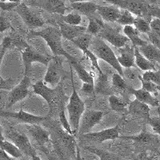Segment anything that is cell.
Instances as JSON below:
<instances>
[{
  "label": "cell",
  "instance_id": "obj_17",
  "mask_svg": "<svg viewBox=\"0 0 160 160\" xmlns=\"http://www.w3.org/2000/svg\"><path fill=\"white\" fill-rule=\"evenodd\" d=\"M135 47L126 45L123 48L119 50L120 55L117 57L120 66L122 68H136L135 66Z\"/></svg>",
  "mask_w": 160,
  "mask_h": 160
},
{
  "label": "cell",
  "instance_id": "obj_4",
  "mask_svg": "<svg viewBox=\"0 0 160 160\" xmlns=\"http://www.w3.org/2000/svg\"><path fill=\"white\" fill-rule=\"evenodd\" d=\"M14 11L19 15L25 25L31 31L42 28L45 24L43 18L38 15L36 12L33 11L32 9L30 8L24 1L23 2L22 1V2Z\"/></svg>",
  "mask_w": 160,
  "mask_h": 160
},
{
  "label": "cell",
  "instance_id": "obj_14",
  "mask_svg": "<svg viewBox=\"0 0 160 160\" xmlns=\"http://www.w3.org/2000/svg\"><path fill=\"white\" fill-rule=\"evenodd\" d=\"M33 91L46 100L50 107V113L53 111V107L56 102L58 97V89H53L46 85L42 80H39L32 85Z\"/></svg>",
  "mask_w": 160,
  "mask_h": 160
},
{
  "label": "cell",
  "instance_id": "obj_49",
  "mask_svg": "<svg viewBox=\"0 0 160 160\" xmlns=\"http://www.w3.org/2000/svg\"><path fill=\"white\" fill-rule=\"evenodd\" d=\"M81 91L86 95H94L95 94V84L91 83H82Z\"/></svg>",
  "mask_w": 160,
  "mask_h": 160
},
{
  "label": "cell",
  "instance_id": "obj_13",
  "mask_svg": "<svg viewBox=\"0 0 160 160\" xmlns=\"http://www.w3.org/2000/svg\"><path fill=\"white\" fill-rule=\"evenodd\" d=\"M28 6L37 7L51 13H56L64 16L66 11V2L62 0H44V1H24Z\"/></svg>",
  "mask_w": 160,
  "mask_h": 160
},
{
  "label": "cell",
  "instance_id": "obj_44",
  "mask_svg": "<svg viewBox=\"0 0 160 160\" xmlns=\"http://www.w3.org/2000/svg\"><path fill=\"white\" fill-rule=\"evenodd\" d=\"M83 54H84V55H85V56L90 60V62H91V66H92L93 70L94 69L96 70V71H98V74H102L103 72H102V71L101 70V68H100L99 65H98V58H97V57L95 56V55H94V54H93V53L90 51V50L87 51L85 53H83Z\"/></svg>",
  "mask_w": 160,
  "mask_h": 160
},
{
  "label": "cell",
  "instance_id": "obj_2",
  "mask_svg": "<svg viewBox=\"0 0 160 160\" xmlns=\"http://www.w3.org/2000/svg\"><path fill=\"white\" fill-rule=\"evenodd\" d=\"M90 48H91L90 51L98 58V59L99 58V59L105 61L107 63L111 66V68L116 70L117 73L122 76L123 75L122 68L120 66L117 56L115 55L113 50L104 42L103 39L99 37L94 36Z\"/></svg>",
  "mask_w": 160,
  "mask_h": 160
},
{
  "label": "cell",
  "instance_id": "obj_1",
  "mask_svg": "<svg viewBox=\"0 0 160 160\" xmlns=\"http://www.w3.org/2000/svg\"><path fill=\"white\" fill-rule=\"evenodd\" d=\"M31 35L41 37L45 40V42L48 45L53 53L54 56H62L65 57L69 62L75 59V58L71 55L68 52L63 49L62 42V35L60 30L55 28L54 27L48 26L47 28H43L39 31H31Z\"/></svg>",
  "mask_w": 160,
  "mask_h": 160
},
{
  "label": "cell",
  "instance_id": "obj_41",
  "mask_svg": "<svg viewBox=\"0 0 160 160\" xmlns=\"http://www.w3.org/2000/svg\"><path fill=\"white\" fill-rule=\"evenodd\" d=\"M22 2L20 0L17 1H11V0H0V9L2 12L4 11H11L15 10V8Z\"/></svg>",
  "mask_w": 160,
  "mask_h": 160
},
{
  "label": "cell",
  "instance_id": "obj_52",
  "mask_svg": "<svg viewBox=\"0 0 160 160\" xmlns=\"http://www.w3.org/2000/svg\"><path fill=\"white\" fill-rule=\"evenodd\" d=\"M3 128L1 125H0V141H2V140L5 139V137H4V132H3Z\"/></svg>",
  "mask_w": 160,
  "mask_h": 160
},
{
  "label": "cell",
  "instance_id": "obj_31",
  "mask_svg": "<svg viewBox=\"0 0 160 160\" xmlns=\"http://www.w3.org/2000/svg\"><path fill=\"white\" fill-rule=\"evenodd\" d=\"M119 138H123V139H129L133 140L136 142H139V143H149V142H152L153 139L155 138V136L149 132L147 131L146 128H143L141 131L140 134L137 135H121Z\"/></svg>",
  "mask_w": 160,
  "mask_h": 160
},
{
  "label": "cell",
  "instance_id": "obj_34",
  "mask_svg": "<svg viewBox=\"0 0 160 160\" xmlns=\"http://www.w3.org/2000/svg\"><path fill=\"white\" fill-rule=\"evenodd\" d=\"M86 149L89 151L90 152L96 155L99 158V160H122V158L118 155L104 151V150L98 149L95 148H90V147L86 148Z\"/></svg>",
  "mask_w": 160,
  "mask_h": 160
},
{
  "label": "cell",
  "instance_id": "obj_35",
  "mask_svg": "<svg viewBox=\"0 0 160 160\" xmlns=\"http://www.w3.org/2000/svg\"><path fill=\"white\" fill-rule=\"evenodd\" d=\"M135 17L134 16L132 13L130 12L127 10L121 9L120 15L117 20V23L119 25H122L126 27V26H132L135 22Z\"/></svg>",
  "mask_w": 160,
  "mask_h": 160
},
{
  "label": "cell",
  "instance_id": "obj_28",
  "mask_svg": "<svg viewBox=\"0 0 160 160\" xmlns=\"http://www.w3.org/2000/svg\"><path fill=\"white\" fill-rule=\"evenodd\" d=\"M135 66L138 69L144 71H155V66L154 63L150 62L148 58H146L143 55L140 53L138 48H135Z\"/></svg>",
  "mask_w": 160,
  "mask_h": 160
},
{
  "label": "cell",
  "instance_id": "obj_29",
  "mask_svg": "<svg viewBox=\"0 0 160 160\" xmlns=\"http://www.w3.org/2000/svg\"><path fill=\"white\" fill-rule=\"evenodd\" d=\"M109 105L112 111L118 113H126L128 111L129 102H124L123 100L115 95L109 96Z\"/></svg>",
  "mask_w": 160,
  "mask_h": 160
},
{
  "label": "cell",
  "instance_id": "obj_45",
  "mask_svg": "<svg viewBox=\"0 0 160 160\" xmlns=\"http://www.w3.org/2000/svg\"><path fill=\"white\" fill-rule=\"evenodd\" d=\"M9 29H13L11 21L6 16L3 12L0 14V33L8 31Z\"/></svg>",
  "mask_w": 160,
  "mask_h": 160
},
{
  "label": "cell",
  "instance_id": "obj_26",
  "mask_svg": "<svg viewBox=\"0 0 160 160\" xmlns=\"http://www.w3.org/2000/svg\"><path fill=\"white\" fill-rule=\"evenodd\" d=\"M140 53L148 58L150 62H158L160 63V50L151 43L138 48Z\"/></svg>",
  "mask_w": 160,
  "mask_h": 160
},
{
  "label": "cell",
  "instance_id": "obj_38",
  "mask_svg": "<svg viewBox=\"0 0 160 160\" xmlns=\"http://www.w3.org/2000/svg\"><path fill=\"white\" fill-rule=\"evenodd\" d=\"M123 75L122 77L126 80H128L129 82H134L136 80H139V77L141 76V74L139 71L136 69V68H122Z\"/></svg>",
  "mask_w": 160,
  "mask_h": 160
},
{
  "label": "cell",
  "instance_id": "obj_40",
  "mask_svg": "<svg viewBox=\"0 0 160 160\" xmlns=\"http://www.w3.org/2000/svg\"><path fill=\"white\" fill-rule=\"evenodd\" d=\"M139 80L141 83H142V88L151 93V95L152 94L155 95V94L160 91V86L157 85V84L154 83L152 82H150V81H146V80L142 79V75L139 77Z\"/></svg>",
  "mask_w": 160,
  "mask_h": 160
},
{
  "label": "cell",
  "instance_id": "obj_11",
  "mask_svg": "<svg viewBox=\"0 0 160 160\" xmlns=\"http://www.w3.org/2000/svg\"><path fill=\"white\" fill-rule=\"evenodd\" d=\"M62 73V58L60 56H53L48 66L43 82L51 85H56L59 82Z\"/></svg>",
  "mask_w": 160,
  "mask_h": 160
},
{
  "label": "cell",
  "instance_id": "obj_50",
  "mask_svg": "<svg viewBox=\"0 0 160 160\" xmlns=\"http://www.w3.org/2000/svg\"><path fill=\"white\" fill-rule=\"evenodd\" d=\"M7 48H5L2 44H0V69H1V65H2V59L4 58V55H5L6 52H7ZM1 76V75H0Z\"/></svg>",
  "mask_w": 160,
  "mask_h": 160
},
{
  "label": "cell",
  "instance_id": "obj_43",
  "mask_svg": "<svg viewBox=\"0 0 160 160\" xmlns=\"http://www.w3.org/2000/svg\"><path fill=\"white\" fill-rule=\"evenodd\" d=\"M59 120H60V122H61V125H62V128H63V130L65 131L66 133L69 134L70 135H75L72 131L71 124H70L69 122V119H68L67 117H66V114L63 108H62L59 112Z\"/></svg>",
  "mask_w": 160,
  "mask_h": 160
},
{
  "label": "cell",
  "instance_id": "obj_5",
  "mask_svg": "<svg viewBox=\"0 0 160 160\" xmlns=\"http://www.w3.org/2000/svg\"><path fill=\"white\" fill-rule=\"evenodd\" d=\"M53 56L45 55L38 52L33 47L29 46L22 52V59L24 65V75L29 76L33 62H40L45 66H48Z\"/></svg>",
  "mask_w": 160,
  "mask_h": 160
},
{
  "label": "cell",
  "instance_id": "obj_33",
  "mask_svg": "<svg viewBox=\"0 0 160 160\" xmlns=\"http://www.w3.org/2000/svg\"><path fill=\"white\" fill-rule=\"evenodd\" d=\"M89 23L87 28V33L92 36H97L102 29L104 26V22L102 19L96 18V17H91L88 18Z\"/></svg>",
  "mask_w": 160,
  "mask_h": 160
},
{
  "label": "cell",
  "instance_id": "obj_3",
  "mask_svg": "<svg viewBox=\"0 0 160 160\" xmlns=\"http://www.w3.org/2000/svg\"><path fill=\"white\" fill-rule=\"evenodd\" d=\"M71 80H72V94L70 97L69 102L67 106V110L69 116V122L71 126L73 132L75 134L77 131H78L80 120L83 113L85 112L86 108L85 103L75 90L72 74H71Z\"/></svg>",
  "mask_w": 160,
  "mask_h": 160
},
{
  "label": "cell",
  "instance_id": "obj_8",
  "mask_svg": "<svg viewBox=\"0 0 160 160\" xmlns=\"http://www.w3.org/2000/svg\"><path fill=\"white\" fill-rule=\"evenodd\" d=\"M31 85V78L29 76L24 75L21 82L17 86L14 87L11 91H10L7 102V108H11L18 102H20L26 98L31 94L29 88Z\"/></svg>",
  "mask_w": 160,
  "mask_h": 160
},
{
  "label": "cell",
  "instance_id": "obj_24",
  "mask_svg": "<svg viewBox=\"0 0 160 160\" xmlns=\"http://www.w3.org/2000/svg\"><path fill=\"white\" fill-rule=\"evenodd\" d=\"M95 91L98 94H102L110 96L113 95V88H111L108 75L104 73L98 74L97 82L95 84Z\"/></svg>",
  "mask_w": 160,
  "mask_h": 160
},
{
  "label": "cell",
  "instance_id": "obj_36",
  "mask_svg": "<svg viewBox=\"0 0 160 160\" xmlns=\"http://www.w3.org/2000/svg\"><path fill=\"white\" fill-rule=\"evenodd\" d=\"M111 83H112L113 88L118 91H128L129 86L128 85V82H126L125 79L122 75H120L118 73L113 74L112 78H111Z\"/></svg>",
  "mask_w": 160,
  "mask_h": 160
},
{
  "label": "cell",
  "instance_id": "obj_37",
  "mask_svg": "<svg viewBox=\"0 0 160 160\" xmlns=\"http://www.w3.org/2000/svg\"><path fill=\"white\" fill-rule=\"evenodd\" d=\"M134 26H135V29L139 33H143V34L148 35L151 31L150 22L142 17H135Z\"/></svg>",
  "mask_w": 160,
  "mask_h": 160
},
{
  "label": "cell",
  "instance_id": "obj_15",
  "mask_svg": "<svg viewBox=\"0 0 160 160\" xmlns=\"http://www.w3.org/2000/svg\"><path fill=\"white\" fill-rule=\"evenodd\" d=\"M27 131L30 138L38 148H44V146L50 142L49 131L37 124L28 125Z\"/></svg>",
  "mask_w": 160,
  "mask_h": 160
},
{
  "label": "cell",
  "instance_id": "obj_39",
  "mask_svg": "<svg viewBox=\"0 0 160 160\" xmlns=\"http://www.w3.org/2000/svg\"><path fill=\"white\" fill-rule=\"evenodd\" d=\"M63 22L71 26H79L82 22V16L79 13L71 12L62 17Z\"/></svg>",
  "mask_w": 160,
  "mask_h": 160
},
{
  "label": "cell",
  "instance_id": "obj_6",
  "mask_svg": "<svg viewBox=\"0 0 160 160\" xmlns=\"http://www.w3.org/2000/svg\"><path fill=\"white\" fill-rule=\"evenodd\" d=\"M97 37H99L102 39L108 41L118 49L124 48L130 40L125 35L120 32L119 28H111L108 24H104L103 28L101 30Z\"/></svg>",
  "mask_w": 160,
  "mask_h": 160
},
{
  "label": "cell",
  "instance_id": "obj_51",
  "mask_svg": "<svg viewBox=\"0 0 160 160\" xmlns=\"http://www.w3.org/2000/svg\"><path fill=\"white\" fill-rule=\"evenodd\" d=\"M0 160H13L2 149L0 148Z\"/></svg>",
  "mask_w": 160,
  "mask_h": 160
},
{
  "label": "cell",
  "instance_id": "obj_22",
  "mask_svg": "<svg viewBox=\"0 0 160 160\" xmlns=\"http://www.w3.org/2000/svg\"><path fill=\"white\" fill-rule=\"evenodd\" d=\"M128 92L135 95V98L138 99L140 102H143L148 106L151 107H158L159 106V102L155 97L153 96L151 93L144 90L143 88L140 89H135L133 88H129Z\"/></svg>",
  "mask_w": 160,
  "mask_h": 160
},
{
  "label": "cell",
  "instance_id": "obj_53",
  "mask_svg": "<svg viewBox=\"0 0 160 160\" xmlns=\"http://www.w3.org/2000/svg\"><path fill=\"white\" fill-rule=\"evenodd\" d=\"M31 158H32V160H42L41 158H40L39 156L37 155V154L36 155H34L33 156H31Z\"/></svg>",
  "mask_w": 160,
  "mask_h": 160
},
{
  "label": "cell",
  "instance_id": "obj_23",
  "mask_svg": "<svg viewBox=\"0 0 160 160\" xmlns=\"http://www.w3.org/2000/svg\"><path fill=\"white\" fill-rule=\"evenodd\" d=\"M150 110L151 109H150L149 106L140 102L136 98L133 101H131L128 105V112L134 115L143 117L147 119H148L150 117Z\"/></svg>",
  "mask_w": 160,
  "mask_h": 160
},
{
  "label": "cell",
  "instance_id": "obj_27",
  "mask_svg": "<svg viewBox=\"0 0 160 160\" xmlns=\"http://www.w3.org/2000/svg\"><path fill=\"white\" fill-rule=\"evenodd\" d=\"M70 66L73 67V68L75 70L77 75L79 77V78L82 81V83H91L95 84V81H94V76L91 75V73L88 72L86 71L85 68L82 67L79 62H78V60L75 59L69 62Z\"/></svg>",
  "mask_w": 160,
  "mask_h": 160
},
{
  "label": "cell",
  "instance_id": "obj_25",
  "mask_svg": "<svg viewBox=\"0 0 160 160\" xmlns=\"http://www.w3.org/2000/svg\"><path fill=\"white\" fill-rule=\"evenodd\" d=\"M122 31L135 48H141L148 43L145 40L140 38L139 32L133 26H126L122 29Z\"/></svg>",
  "mask_w": 160,
  "mask_h": 160
},
{
  "label": "cell",
  "instance_id": "obj_18",
  "mask_svg": "<svg viewBox=\"0 0 160 160\" xmlns=\"http://www.w3.org/2000/svg\"><path fill=\"white\" fill-rule=\"evenodd\" d=\"M59 30L62 38L69 40L71 42L79 35L87 32V28L85 27L68 25L63 22L59 23Z\"/></svg>",
  "mask_w": 160,
  "mask_h": 160
},
{
  "label": "cell",
  "instance_id": "obj_7",
  "mask_svg": "<svg viewBox=\"0 0 160 160\" xmlns=\"http://www.w3.org/2000/svg\"><path fill=\"white\" fill-rule=\"evenodd\" d=\"M112 5H115L120 9L127 10L130 12L137 15V17H142L151 15L152 8L148 4L139 1H129V0H111L109 1Z\"/></svg>",
  "mask_w": 160,
  "mask_h": 160
},
{
  "label": "cell",
  "instance_id": "obj_20",
  "mask_svg": "<svg viewBox=\"0 0 160 160\" xmlns=\"http://www.w3.org/2000/svg\"><path fill=\"white\" fill-rule=\"evenodd\" d=\"M71 6L75 11L86 15L88 18H91L95 16L98 5L91 1H76L71 2Z\"/></svg>",
  "mask_w": 160,
  "mask_h": 160
},
{
  "label": "cell",
  "instance_id": "obj_19",
  "mask_svg": "<svg viewBox=\"0 0 160 160\" xmlns=\"http://www.w3.org/2000/svg\"><path fill=\"white\" fill-rule=\"evenodd\" d=\"M97 12L102 19L108 22H116L120 15L121 9L115 5L98 6Z\"/></svg>",
  "mask_w": 160,
  "mask_h": 160
},
{
  "label": "cell",
  "instance_id": "obj_12",
  "mask_svg": "<svg viewBox=\"0 0 160 160\" xmlns=\"http://www.w3.org/2000/svg\"><path fill=\"white\" fill-rule=\"evenodd\" d=\"M0 117L5 118H12L21 123L27 124V125H33L42 122L44 120L48 119V117L40 116L26 112L22 110V108L19 110L18 112H11V111H0Z\"/></svg>",
  "mask_w": 160,
  "mask_h": 160
},
{
  "label": "cell",
  "instance_id": "obj_30",
  "mask_svg": "<svg viewBox=\"0 0 160 160\" xmlns=\"http://www.w3.org/2000/svg\"><path fill=\"white\" fill-rule=\"evenodd\" d=\"M0 148L3 150L8 155H11L14 158H21L23 157V154L16 146L8 140L0 141Z\"/></svg>",
  "mask_w": 160,
  "mask_h": 160
},
{
  "label": "cell",
  "instance_id": "obj_16",
  "mask_svg": "<svg viewBox=\"0 0 160 160\" xmlns=\"http://www.w3.org/2000/svg\"><path fill=\"white\" fill-rule=\"evenodd\" d=\"M119 126L117 125L114 128L102 130L98 132H90L82 135L83 138L94 141L96 142H103L108 140H114L119 138Z\"/></svg>",
  "mask_w": 160,
  "mask_h": 160
},
{
  "label": "cell",
  "instance_id": "obj_47",
  "mask_svg": "<svg viewBox=\"0 0 160 160\" xmlns=\"http://www.w3.org/2000/svg\"><path fill=\"white\" fill-rule=\"evenodd\" d=\"M148 124L151 127L153 131L160 135V118L158 117H149L148 119Z\"/></svg>",
  "mask_w": 160,
  "mask_h": 160
},
{
  "label": "cell",
  "instance_id": "obj_42",
  "mask_svg": "<svg viewBox=\"0 0 160 160\" xmlns=\"http://www.w3.org/2000/svg\"><path fill=\"white\" fill-rule=\"evenodd\" d=\"M142 79L146 81H150L157 85L160 86V72L156 71H146L142 75Z\"/></svg>",
  "mask_w": 160,
  "mask_h": 160
},
{
  "label": "cell",
  "instance_id": "obj_10",
  "mask_svg": "<svg viewBox=\"0 0 160 160\" xmlns=\"http://www.w3.org/2000/svg\"><path fill=\"white\" fill-rule=\"evenodd\" d=\"M106 114H107L106 112L99 111H93V110L85 111L80 120L79 128H78V132L80 135H83L91 132L92 128L95 125L99 123L102 117Z\"/></svg>",
  "mask_w": 160,
  "mask_h": 160
},
{
  "label": "cell",
  "instance_id": "obj_46",
  "mask_svg": "<svg viewBox=\"0 0 160 160\" xmlns=\"http://www.w3.org/2000/svg\"><path fill=\"white\" fill-rule=\"evenodd\" d=\"M150 27H151V32L154 33L160 38V18H156V17L151 18L150 22Z\"/></svg>",
  "mask_w": 160,
  "mask_h": 160
},
{
  "label": "cell",
  "instance_id": "obj_9",
  "mask_svg": "<svg viewBox=\"0 0 160 160\" xmlns=\"http://www.w3.org/2000/svg\"><path fill=\"white\" fill-rule=\"evenodd\" d=\"M4 137H5V138H8V141L15 144L17 148L22 151L23 155L31 157L37 154L35 148L30 141L29 138L26 135L20 134L17 131L11 130V131H8L4 135Z\"/></svg>",
  "mask_w": 160,
  "mask_h": 160
},
{
  "label": "cell",
  "instance_id": "obj_32",
  "mask_svg": "<svg viewBox=\"0 0 160 160\" xmlns=\"http://www.w3.org/2000/svg\"><path fill=\"white\" fill-rule=\"evenodd\" d=\"M93 37L94 36L86 32L82 34V35H79L78 37H77L74 40H72L71 42L75 44L78 49H80L82 52L85 53L86 51L89 50L90 46H91V42H92Z\"/></svg>",
  "mask_w": 160,
  "mask_h": 160
},
{
  "label": "cell",
  "instance_id": "obj_21",
  "mask_svg": "<svg viewBox=\"0 0 160 160\" xmlns=\"http://www.w3.org/2000/svg\"><path fill=\"white\" fill-rule=\"evenodd\" d=\"M1 44L4 48H7V50L17 48L21 52H22L26 48L30 46L22 37L16 34L4 37Z\"/></svg>",
  "mask_w": 160,
  "mask_h": 160
},
{
  "label": "cell",
  "instance_id": "obj_48",
  "mask_svg": "<svg viewBox=\"0 0 160 160\" xmlns=\"http://www.w3.org/2000/svg\"><path fill=\"white\" fill-rule=\"evenodd\" d=\"M14 88V81L12 78H8L4 79L0 76V91L2 90H8L11 91Z\"/></svg>",
  "mask_w": 160,
  "mask_h": 160
}]
</instances>
